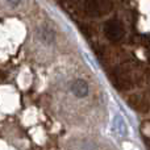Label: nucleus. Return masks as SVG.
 Wrapping results in <instances>:
<instances>
[{
    "label": "nucleus",
    "mask_w": 150,
    "mask_h": 150,
    "mask_svg": "<svg viewBox=\"0 0 150 150\" xmlns=\"http://www.w3.org/2000/svg\"><path fill=\"white\" fill-rule=\"evenodd\" d=\"M113 125L116 128L117 133L120 136H127L128 134V125L125 122L124 117L120 116V115H115V119H113Z\"/></svg>",
    "instance_id": "obj_6"
},
{
    "label": "nucleus",
    "mask_w": 150,
    "mask_h": 150,
    "mask_svg": "<svg viewBox=\"0 0 150 150\" xmlns=\"http://www.w3.org/2000/svg\"><path fill=\"white\" fill-rule=\"evenodd\" d=\"M70 90H71V92H73V95L76 96V98H86V96L88 95V92H90L88 84L83 79L73 80L70 84Z\"/></svg>",
    "instance_id": "obj_4"
},
{
    "label": "nucleus",
    "mask_w": 150,
    "mask_h": 150,
    "mask_svg": "<svg viewBox=\"0 0 150 150\" xmlns=\"http://www.w3.org/2000/svg\"><path fill=\"white\" fill-rule=\"evenodd\" d=\"M128 104L138 112H148V109H149L148 100L142 95H140V93H134V95L130 96L128 99Z\"/></svg>",
    "instance_id": "obj_5"
},
{
    "label": "nucleus",
    "mask_w": 150,
    "mask_h": 150,
    "mask_svg": "<svg viewBox=\"0 0 150 150\" xmlns=\"http://www.w3.org/2000/svg\"><path fill=\"white\" fill-rule=\"evenodd\" d=\"M104 34L112 42H119L124 38L125 29L119 20H108L104 24Z\"/></svg>",
    "instance_id": "obj_2"
},
{
    "label": "nucleus",
    "mask_w": 150,
    "mask_h": 150,
    "mask_svg": "<svg viewBox=\"0 0 150 150\" xmlns=\"http://www.w3.org/2000/svg\"><path fill=\"white\" fill-rule=\"evenodd\" d=\"M40 37H41V38L44 40L46 44H52V42L54 41V38H55V34H54V32H53L50 28L44 26V28L40 29Z\"/></svg>",
    "instance_id": "obj_7"
},
{
    "label": "nucleus",
    "mask_w": 150,
    "mask_h": 150,
    "mask_svg": "<svg viewBox=\"0 0 150 150\" xmlns=\"http://www.w3.org/2000/svg\"><path fill=\"white\" fill-rule=\"evenodd\" d=\"M112 11L111 0H84V12L91 17H100Z\"/></svg>",
    "instance_id": "obj_1"
},
{
    "label": "nucleus",
    "mask_w": 150,
    "mask_h": 150,
    "mask_svg": "<svg viewBox=\"0 0 150 150\" xmlns=\"http://www.w3.org/2000/svg\"><path fill=\"white\" fill-rule=\"evenodd\" d=\"M5 1H7L8 4H11V5H17V4H20L21 3V0H5Z\"/></svg>",
    "instance_id": "obj_8"
},
{
    "label": "nucleus",
    "mask_w": 150,
    "mask_h": 150,
    "mask_svg": "<svg viewBox=\"0 0 150 150\" xmlns=\"http://www.w3.org/2000/svg\"><path fill=\"white\" fill-rule=\"evenodd\" d=\"M75 1H80V0H75Z\"/></svg>",
    "instance_id": "obj_9"
},
{
    "label": "nucleus",
    "mask_w": 150,
    "mask_h": 150,
    "mask_svg": "<svg viewBox=\"0 0 150 150\" xmlns=\"http://www.w3.org/2000/svg\"><path fill=\"white\" fill-rule=\"evenodd\" d=\"M112 80H113V84L116 86V88H119V90H121V91H128L133 87L132 76L122 67H119L113 71V74H112Z\"/></svg>",
    "instance_id": "obj_3"
}]
</instances>
